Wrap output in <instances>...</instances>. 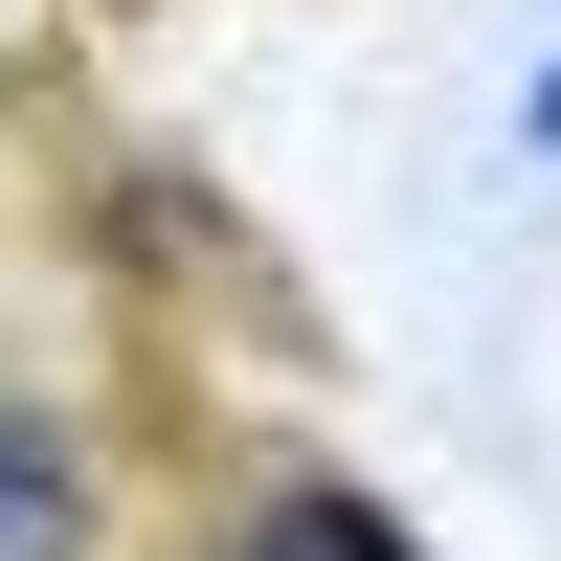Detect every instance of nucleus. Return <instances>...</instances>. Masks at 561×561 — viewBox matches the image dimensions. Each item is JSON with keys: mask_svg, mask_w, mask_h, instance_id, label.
<instances>
[{"mask_svg": "<svg viewBox=\"0 0 561 561\" xmlns=\"http://www.w3.org/2000/svg\"><path fill=\"white\" fill-rule=\"evenodd\" d=\"M539 158H561V90H539Z\"/></svg>", "mask_w": 561, "mask_h": 561, "instance_id": "7ed1b4c3", "label": "nucleus"}, {"mask_svg": "<svg viewBox=\"0 0 561 561\" xmlns=\"http://www.w3.org/2000/svg\"><path fill=\"white\" fill-rule=\"evenodd\" d=\"M225 561H404V517H382V494H270Z\"/></svg>", "mask_w": 561, "mask_h": 561, "instance_id": "f03ea898", "label": "nucleus"}, {"mask_svg": "<svg viewBox=\"0 0 561 561\" xmlns=\"http://www.w3.org/2000/svg\"><path fill=\"white\" fill-rule=\"evenodd\" d=\"M0 561H90V472H68V427H23V404H0Z\"/></svg>", "mask_w": 561, "mask_h": 561, "instance_id": "f257e3e1", "label": "nucleus"}]
</instances>
